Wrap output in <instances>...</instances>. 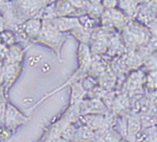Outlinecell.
Here are the masks:
<instances>
[{
    "instance_id": "obj_1",
    "label": "cell",
    "mask_w": 157,
    "mask_h": 142,
    "mask_svg": "<svg viewBox=\"0 0 157 142\" xmlns=\"http://www.w3.org/2000/svg\"><path fill=\"white\" fill-rule=\"evenodd\" d=\"M35 40L52 48L56 54L59 55L60 47L63 42V33L56 29L51 24L50 20H44L40 31Z\"/></svg>"
},
{
    "instance_id": "obj_2",
    "label": "cell",
    "mask_w": 157,
    "mask_h": 142,
    "mask_svg": "<svg viewBox=\"0 0 157 142\" xmlns=\"http://www.w3.org/2000/svg\"><path fill=\"white\" fill-rule=\"evenodd\" d=\"M27 121V118L21 113L15 106H13L11 104L8 103L6 105V112H5V119H4V125L8 127L10 130H14L18 128L22 124H24Z\"/></svg>"
},
{
    "instance_id": "obj_3",
    "label": "cell",
    "mask_w": 157,
    "mask_h": 142,
    "mask_svg": "<svg viewBox=\"0 0 157 142\" xmlns=\"http://www.w3.org/2000/svg\"><path fill=\"white\" fill-rule=\"evenodd\" d=\"M79 110L81 115L87 114H105L107 106L104 102L98 98H91L90 100H82L79 104Z\"/></svg>"
},
{
    "instance_id": "obj_4",
    "label": "cell",
    "mask_w": 157,
    "mask_h": 142,
    "mask_svg": "<svg viewBox=\"0 0 157 142\" xmlns=\"http://www.w3.org/2000/svg\"><path fill=\"white\" fill-rule=\"evenodd\" d=\"M22 70L21 62L4 64L2 68V83L6 89H9L19 76Z\"/></svg>"
},
{
    "instance_id": "obj_5",
    "label": "cell",
    "mask_w": 157,
    "mask_h": 142,
    "mask_svg": "<svg viewBox=\"0 0 157 142\" xmlns=\"http://www.w3.org/2000/svg\"><path fill=\"white\" fill-rule=\"evenodd\" d=\"M50 22L56 29L62 33L72 31L75 27L80 25L78 17L75 16H58L51 19Z\"/></svg>"
},
{
    "instance_id": "obj_6",
    "label": "cell",
    "mask_w": 157,
    "mask_h": 142,
    "mask_svg": "<svg viewBox=\"0 0 157 142\" xmlns=\"http://www.w3.org/2000/svg\"><path fill=\"white\" fill-rule=\"evenodd\" d=\"M41 25H42V21L40 18L31 17L23 23L22 31L28 38H30L32 40H36V38L38 37L40 31Z\"/></svg>"
},
{
    "instance_id": "obj_7",
    "label": "cell",
    "mask_w": 157,
    "mask_h": 142,
    "mask_svg": "<svg viewBox=\"0 0 157 142\" xmlns=\"http://www.w3.org/2000/svg\"><path fill=\"white\" fill-rule=\"evenodd\" d=\"M24 58V50L23 48L14 44L8 47V52L4 59V64H10V63H19L22 61Z\"/></svg>"
},
{
    "instance_id": "obj_8",
    "label": "cell",
    "mask_w": 157,
    "mask_h": 142,
    "mask_svg": "<svg viewBox=\"0 0 157 142\" xmlns=\"http://www.w3.org/2000/svg\"><path fill=\"white\" fill-rule=\"evenodd\" d=\"M129 30L131 34L134 36L136 44L142 45V44H146V42L148 41L150 35L148 34V31L145 29L143 26H141L138 24L132 23L129 25Z\"/></svg>"
},
{
    "instance_id": "obj_9",
    "label": "cell",
    "mask_w": 157,
    "mask_h": 142,
    "mask_svg": "<svg viewBox=\"0 0 157 142\" xmlns=\"http://www.w3.org/2000/svg\"><path fill=\"white\" fill-rule=\"evenodd\" d=\"M77 10L71 4L69 0H59L56 4V17L72 16Z\"/></svg>"
},
{
    "instance_id": "obj_10",
    "label": "cell",
    "mask_w": 157,
    "mask_h": 142,
    "mask_svg": "<svg viewBox=\"0 0 157 142\" xmlns=\"http://www.w3.org/2000/svg\"><path fill=\"white\" fill-rule=\"evenodd\" d=\"M87 94V90L83 87L82 82H75L72 85V95L71 105H79Z\"/></svg>"
},
{
    "instance_id": "obj_11",
    "label": "cell",
    "mask_w": 157,
    "mask_h": 142,
    "mask_svg": "<svg viewBox=\"0 0 157 142\" xmlns=\"http://www.w3.org/2000/svg\"><path fill=\"white\" fill-rule=\"evenodd\" d=\"M17 4L23 11L32 15L42 8L38 0H17Z\"/></svg>"
},
{
    "instance_id": "obj_12",
    "label": "cell",
    "mask_w": 157,
    "mask_h": 142,
    "mask_svg": "<svg viewBox=\"0 0 157 142\" xmlns=\"http://www.w3.org/2000/svg\"><path fill=\"white\" fill-rule=\"evenodd\" d=\"M95 138V132L87 125H82L79 128H76L75 136L73 140L77 141H88Z\"/></svg>"
},
{
    "instance_id": "obj_13",
    "label": "cell",
    "mask_w": 157,
    "mask_h": 142,
    "mask_svg": "<svg viewBox=\"0 0 157 142\" xmlns=\"http://www.w3.org/2000/svg\"><path fill=\"white\" fill-rule=\"evenodd\" d=\"M105 12L107 14V16L109 17V19L111 20L114 26L120 28V27H122L126 24L125 15L116 8L112 10H105Z\"/></svg>"
},
{
    "instance_id": "obj_14",
    "label": "cell",
    "mask_w": 157,
    "mask_h": 142,
    "mask_svg": "<svg viewBox=\"0 0 157 142\" xmlns=\"http://www.w3.org/2000/svg\"><path fill=\"white\" fill-rule=\"evenodd\" d=\"M141 119L138 116H131L127 121V134L130 136H136L141 129Z\"/></svg>"
},
{
    "instance_id": "obj_15",
    "label": "cell",
    "mask_w": 157,
    "mask_h": 142,
    "mask_svg": "<svg viewBox=\"0 0 157 142\" xmlns=\"http://www.w3.org/2000/svg\"><path fill=\"white\" fill-rule=\"evenodd\" d=\"M71 32H72V34L80 42H83V44H89L90 37H91L90 31L89 29H87V28H85L84 26H82L81 25L75 27Z\"/></svg>"
},
{
    "instance_id": "obj_16",
    "label": "cell",
    "mask_w": 157,
    "mask_h": 142,
    "mask_svg": "<svg viewBox=\"0 0 157 142\" xmlns=\"http://www.w3.org/2000/svg\"><path fill=\"white\" fill-rule=\"evenodd\" d=\"M105 10V8L101 3H89L87 9H86V12L95 19L102 17Z\"/></svg>"
},
{
    "instance_id": "obj_17",
    "label": "cell",
    "mask_w": 157,
    "mask_h": 142,
    "mask_svg": "<svg viewBox=\"0 0 157 142\" xmlns=\"http://www.w3.org/2000/svg\"><path fill=\"white\" fill-rule=\"evenodd\" d=\"M15 34L11 30L3 29L0 31V44H3L7 46H10L15 44Z\"/></svg>"
},
{
    "instance_id": "obj_18",
    "label": "cell",
    "mask_w": 157,
    "mask_h": 142,
    "mask_svg": "<svg viewBox=\"0 0 157 142\" xmlns=\"http://www.w3.org/2000/svg\"><path fill=\"white\" fill-rule=\"evenodd\" d=\"M128 106H129V100L126 98V96H119L118 98H114L112 108L115 111L120 113Z\"/></svg>"
},
{
    "instance_id": "obj_19",
    "label": "cell",
    "mask_w": 157,
    "mask_h": 142,
    "mask_svg": "<svg viewBox=\"0 0 157 142\" xmlns=\"http://www.w3.org/2000/svg\"><path fill=\"white\" fill-rule=\"evenodd\" d=\"M106 46H107L106 40L104 38V36H99L92 44L90 47V51L95 54H100L103 53L106 49Z\"/></svg>"
},
{
    "instance_id": "obj_20",
    "label": "cell",
    "mask_w": 157,
    "mask_h": 142,
    "mask_svg": "<svg viewBox=\"0 0 157 142\" xmlns=\"http://www.w3.org/2000/svg\"><path fill=\"white\" fill-rule=\"evenodd\" d=\"M145 85L150 90H157V70L150 71L145 78Z\"/></svg>"
},
{
    "instance_id": "obj_21",
    "label": "cell",
    "mask_w": 157,
    "mask_h": 142,
    "mask_svg": "<svg viewBox=\"0 0 157 142\" xmlns=\"http://www.w3.org/2000/svg\"><path fill=\"white\" fill-rule=\"evenodd\" d=\"M78 19H79V22H80V25L82 26H84L85 28L89 29V30L93 29L95 25H96V22H97V19L91 17L90 15H89L88 13H86L85 15H82V16L78 17Z\"/></svg>"
},
{
    "instance_id": "obj_22",
    "label": "cell",
    "mask_w": 157,
    "mask_h": 142,
    "mask_svg": "<svg viewBox=\"0 0 157 142\" xmlns=\"http://www.w3.org/2000/svg\"><path fill=\"white\" fill-rule=\"evenodd\" d=\"M76 128L73 125V123H70L69 125H67L65 128L63 129V131L61 132L60 136L66 140H73L74 136H75V133Z\"/></svg>"
},
{
    "instance_id": "obj_23",
    "label": "cell",
    "mask_w": 157,
    "mask_h": 142,
    "mask_svg": "<svg viewBox=\"0 0 157 142\" xmlns=\"http://www.w3.org/2000/svg\"><path fill=\"white\" fill-rule=\"evenodd\" d=\"M145 66L150 70H157V51L150 54L149 58L145 61Z\"/></svg>"
},
{
    "instance_id": "obj_24",
    "label": "cell",
    "mask_w": 157,
    "mask_h": 142,
    "mask_svg": "<svg viewBox=\"0 0 157 142\" xmlns=\"http://www.w3.org/2000/svg\"><path fill=\"white\" fill-rule=\"evenodd\" d=\"M69 1L77 10H82V9L86 10L88 7V5H89V3H90L88 0H69Z\"/></svg>"
},
{
    "instance_id": "obj_25",
    "label": "cell",
    "mask_w": 157,
    "mask_h": 142,
    "mask_svg": "<svg viewBox=\"0 0 157 142\" xmlns=\"http://www.w3.org/2000/svg\"><path fill=\"white\" fill-rule=\"evenodd\" d=\"M12 130L9 129L4 124L0 127V139H8L11 136Z\"/></svg>"
},
{
    "instance_id": "obj_26",
    "label": "cell",
    "mask_w": 157,
    "mask_h": 142,
    "mask_svg": "<svg viewBox=\"0 0 157 142\" xmlns=\"http://www.w3.org/2000/svg\"><path fill=\"white\" fill-rule=\"evenodd\" d=\"M101 4L105 10H112L118 6V0H102Z\"/></svg>"
},
{
    "instance_id": "obj_27",
    "label": "cell",
    "mask_w": 157,
    "mask_h": 142,
    "mask_svg": "<svg viewBox=\"0 0 157 142\" xmlns=\"http://www.w3.org/2000/svg\"><path fill=\"white\" fill-rule=\"evenodd\" d=\"M6 103L0 101V121L4 124V119H5V112H6Z\"/></svg>"
},
{
    "instance_id": "obj_28",
    "label": "cell",
    "mask_w": 157,
    "mask_h": 142,
    "mask_svg": "<svg viewBox=\"0 0 157 142\" xmlns=\"http://www.w3.org/2000/svg\"><path fill=\"white\" fill-rule=\"evenodd\" d=\"M150 32L157 37V22H151L150 25Z\"/></svg>"
},
{
    "instance_id": "obj_29",
    "label": "cell",
    "mask_w": 157,
    "mask_h": 142,
    "mask_svg": "<svg viewBox=\"0 0 157 142\" xmlns=\"http://www.w3.org/2000/svg\"><path fill=\"white\" fill-rule=\"evenodd\" d=\"M38 1L42 5V7H44L46 5H49V4H52L55 0H38Z\"/></svg>"
},
{
    "instance_id": "obj_30",
    "label": "cell",
    "mask_w": 157,
    "mask_h": 142,
    "mask_svg": "<svg viewBox=\"0 0 157 142\" xmlns=\"http://www.w3.org/2000/svg\"><path fill=\"white\" fill-rule=\"evenodd\" d=\"M4 29V21L0 20V31Z\"/></svg>"
},
{
    "instance_id": "obj_31",
    "label": "cell",
    "mask_w": 157,
    "mask_h": 142,
    "mask_svg": "<svg viewBox=\"0 0 157 142\" xmlns=\"http://www.w3.org/2000/svg\"><path fill=\"white\" fill-rule=\"evenodd\" d=\"M3 65H4V59L2 56H0V68L3 67Z\"/></svg>"
},
{
    "instance_id": "obj_32",
    "label": "cell",
    "mask_w": 157,
    "mask_h": 142,
    "mask_svg": "<svg viewBox=\"0 0 157 142\" xmlns=\"http://www.w3.org/2000/svg\"><path fill=\"white\" fill-rule=\"evenodd\" d=\"M136 1H137V2H144L145 0H136Z\"/></svg>"
},
{
    "instance_id": "obj_33",
    "label": "cell",
    "mask_w": 157,
    "mask_h": 142,
    "mask_svg": "<svg viewBox=\"0 0 157 142\" xmlns=\"http://www.w3.org/2000/svg\"><path fill=\"white\" fill-rule=\"evenodd\" d=\"M0 20H3V17H2V15H1V13H0Z\"/></svg>"
},
{
    "instance_id": "obj_34",
    "label": "cell",
    "mask_w": 157,
    "mask_h": 142,
    "mask_svg": "<svg viewBox=\"0 0 157 142\" xmlns=\"http://www.w3.org/2000/svg\"><path fill=\"white\" fill-rule=\"evenodd\" d=\"M2 125H3V122H2L1 121H0V127H1Z\"/></svg>"
}]
</instances>
